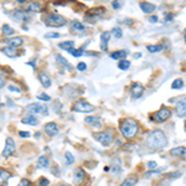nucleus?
<instances>
[{"instance_id":"nucleus-50","label":"nucleus","mask_w":186,"mask_h":186,"mask_svg":"<svg viewBox=\"0 0 186 186\" xmlns=\"http://www.w3.org/2000/svg\"><path fill=\"white\" fill-rule=\"evenodd\" d=\"M4 86H5V81H4V78H3V77L0 76V89H1Z\"/></svg>"},{"instance_id":"nucleus-6","label":"nucleus","mask_w":186,"mask_h":186,"mask_svg":"<svg viewBox=\"0 0 186 186\" xmlns=\"http://www.w3.org/2000/svg\"><path fill=\"white\" fill-rule=\"evenodd\" d=\"M171 117V111H170V108H167V107H161L160 109L155 113V122H158V123H163L165 121H167Z\"/></svg>"},{"instance_id":"nucleus-2","label":"nucleus","mask_w":186,"mask_h":186,"mask_svg":"<svg viewBox=\"0 0 186 186\" xmlns=\"http://www.w3.org/2000/svg\"><path fill=\"white\" fill-rule=\"evenodd\" d=\"M166 135L161 130H154L147 136V145L152 150H160L166 147Z\"/></svg>"},{"instance_id":"nucleus-18","label":"nucleus","mask_w":186,"mask_h":186,"mask_svg":"<svg viewBox=\"0 0 186 186\" xmlns=\"http://www.w3.org/2000/svg\"><path fill=\"white\" fill-rule=\"evenodd\" d=\"M5 44H6L8 46H11V47H19L24 44V40L22 37H10V39H6L5 40Z\"/></svg>"},{"instance_id":"nucleus-53","label":"nucleus","mask_w":186,"mask_h":186,"mask_svg":"<svg viewBox=\"0 0 186 186\" xmlns=\"http://www.w3.org/2000/svg\"><path fill=\"white\" fill-rule=\"evenodd\" d=\"M16 1H17V3H26L27 0H16Z\"/></svg>"},{"instance_id":"nucleus-30","label":"nucleus","mask_w":186,"mask_h":186,"mask_svg":"<svg viewBox=\"0 0 186 186\" xmlns=\"http://www.w3.org/2000/svg\"><path fill=\"white\" fill-rule=\"evenodd\" d=\"M1 32H3V35H5V36H11L13 34H15V30L11 27L10 25H8V24H5V25L1 27Z\"/></svg>"},{"instance_id":"nucleus-11","label":"nucleus","mask_w":186,"mask_h":186,"mask_svg":"<svg viewBox=\"0 0 186 186\" xmlns=\"http://www.w3.org/2000/svg\"><path fill=\"white\" fill-rule=\"evenodd\" d=\"M85 122L91 125V127H93L94 129H101L102 125H103V121L99 118V117H96V116H89V117H86Z\"/></svg>"},{"instance_id":"nucleus-25","label":"nucleus","mask_w":186,"mask_h":186,"mask_svg":"<svg viewBox=\"0 0 186 186\" xmlns=\"http://www.w3.org/2000/svg\"><path fill=\"white\" fill-rule=\"evenodd\" d=\"M128 55V51L125 50H118V51H114L111 53V57L113 60H124Z\"/></svg>"},{"instance_id":"nucleus-46","label":"nucleus","mask_w":186,"mask_h":186,"mask_svg":"<svg viewBox=\"0 0 186 186\" xmlns=\"http://www.w3.org/2000/svg\"><path fill=\"white\" fill-rule=\"evenodd\" d=\"M148 167H149V169H155V167H158V163H157V161H149Z\"/></svg>"},{"instance_id":"nucleus-39","label":"nucleus","mask_w":186,"mask_h":186,"mask_svg":"<svg viewBox=\"0 0 186 186\" xmlns=\"http://www.w3.org/2000/svg\"><path fill=\"white\" fill-rule=\"evenodd\" d=\"M165 176H166V177H169V179H176V177H180V176H181V172L174 171V172H170V174H166Z\"/></svg>"},{"instance_id":"nucleus-21","label":"nucleus","mask_w":186,"mask_h":186,"mask_svg":"<svg viewBox=\"0 0 186 186\" xmlns=\"http://www.w3.org/2000/svg\"><path fill=\"white\" fill-rule=\"evenodd\" d=\"M0 51H1L4 55L8 56V57H16L17 55H19V53H17L16 47H11V46H5Z\"/></svg>"},{"instance_id":"nucleus-22","label":"nucleus","mask_w":186,"mask_h":186,"mask_svg":"<svg viewBox=\"0 0 186 186\" xmlns=\"http://www.w3.org/2000/svg\"><path fill=\"white\" fill-rule=\"evenodd\" d=\"M11 177V172L5 169H0V186H5L8 184V180Z\"/></svg>"},{"instance_id":"nucleus-57","label":"nucleus","mask_w":186,"mask_h":186,"mask_svg":"<svg viewBox=\"0 0 186 186\" xmlns=\"http://www.w3.org/2000/svg\"><path fill=\"white\" fill-rule=\"evenodd\" d=\"M185 32H186V29H185Z\"/></svg>"},{"instance_id":"nucleus-7","label":"nucleus","mask_w":186,"mask_h":186,"mask_svg":"<svg viewBox=\"0 0 186 186\" xmlns=\"http://www.w3.org/2000/svg\"><path fill=\"white\" fill-rule=\"evenodd\" d=\"M10 16L19 22H26L30 19L29 11H25V10H14L10 13Z\"/></svg>"},{"instance_id":"nucleus-35","label":"nucleus","mask_w":186,"mask_h":186,"mask_svg":"<svg viewBox=\"0 0 186 186\" xmlns=\"http://www.w3.org/2000/svg\"><path fill=\"white\" fill-rule=\"evenodd\" d=\"M184 87V81L181 78H177L172 82V85H171V88L172 89H181Z\"/></svg>"},{"instance_id":"nucleus-37","label":"nucleus","mask_w":186,"mask_h":186,"mask_svg":"<svg viewBox=\"0 0 186 186\" xmlns=\"http://www.w3.org/2000/svg\"><path fill=\"white\" fill-rule=\"evenodd\" d=\"M112 34L114 35L116 37H118V39L123 36V31H122V29H121V27H114V29L112 30Z\"/></svg>"},{"instance_id":"nucleus-47","label":"nucleus","mask_w":186,"mask_h":186,"mask_svg":"<svg viewBox=\"0 0 186 186\" xmlns=\"http://www.w3.org/2000/svg\"><path fill=\"white\" fill-rule=\"evenodd\" d=\"M19 135H20L21 138H29V136H30V133H29V131L21 130V131H19Z\"/></svg>"},{"instance_id":"nucleus-10","label":"nucleus","mask_w":186,"mask_h":186,"mask_svg":"<svg viewBox=\"0 0 186 186\" xmlns=\"http://www.w3.org/2000/svg\"><path fill=\"white\" fill-rule=\"evenodd\" d=\"M130 93L133 98H140L144 93V86L139 82H134L130 87Z\"/></svg>"},{"instance_id":"nucleus-32","label":"nucleus","mask_w":186,"mask_h":186,"mask_svg":"<svg viewBox=\"0 0 186 186\" xmlns=\"http://www.w3.org/2000/svg\"><path fill=\"white\" fill-rule=\"evenodd\" d=\"M56 62L60 63L61 66H65V67H67V68H71L70 62H68L63 56H61V55H57V56H56Z\"/></svg>"},{"instance_id":"nucleus-17","label":"nucleus","mask_w":186,"mask_h":186,"mask_svg":"<svg viewBox=\"0 0 186 186\" xmlns=\"http://www.w3.org/2000/svg\"><path fill=\"white\" fill-rule=\"evenodd\" d=\"M87 16L88 17H98L102 14H106V9L103 6H98V8H92L87 10Z\"/></svg>"},{"instance_id":"nucleus-51","label":"nucleus","mask_w":186,"mask_h":186,"mask_svg":"<svg viewBox=\"0 0 186 186\" xmlns=\"http://www.w3.org/2000/svg\"><path fill=\"white\" fill-rule=\"evenodd\" d=\"M27 65H30L31 67H35V63H34V61H30V62H27Z\"/></svg>"},{"instance_id":"nucleus-49","label":"nucleus","mask_w":186,"mask_h":186,"mask_svg":"<svg viewBox=\"0 0 186 186\" xmlns=\"http://www.w3.org/2000/svg\"><path fill=\"white\" fill-rule=\"evenodd\" d=\"M149 21H150V22H157V21H158V16L154 15V16H152V17H149Z\"/></svg>"},{"instance_id":"nucleus-55","label":"nucleus","mask_w":186,"mask_h":186,"mask_svg":"<svg viewBox=\"0 0 186 186\" xmlns=\"http://www.w3.org/2000/svg\"><path fill=\"white\" fill-rule=\"evenodd\" d=\"M185 42H186V35H185Z\"/></svg>"},{"instance_id":"nucleus-19","label":"nucleus","mask_w":186,"mask_h":186,"mask_svg":"<svg viewBox=\"0 0 186 186\" xmlns=\"http://www.w3.org/2000/svg\"><path fill=\"white\" fill-rule=\"evenodd\" d=\"M39 81H40L41 85H42L44 87H46V88L51 86V78L46 72H40L39 73Z\"/></svg>"},{"instance_id":"nucleus-8","label":"nucleus","mask_w":186,"mask_h":186,"mask_svg":"<svg viewBox=\"0 0 186 186\" xmlns=\"http://www.w3.org/2000/svg\"><path fill=\"white\" fill-rule=\"evenodd\" d=\"M15 143L14 140L11 139V138H6V141H5V148H4V150H3V158H9L11 157L14 153H15Z\"/></svg>"},{"instance_id":"nucleus-27","label":"nucleus","mask_w":186,"mask_h":186,"mask_svg":"<svg viewBox=\"0 0 186 186\" xmlns=\"http://www.w3.org/2000/svg\"><path fill=\"white\" fill-rule=\"evenodd\" d=\"M50 165V160L47 157L42 155V157H40L37 159V167H41V169H46V167H49Z\"/></svg>"},{"instance_id":"nucleus-45","label":"nucleus","mask_w":186,"mask_h":186,"mask_svg":"<svg viewBox=\"0 0 186 186\" xmlns=\"http://www.w3.org/2000/svg\"><path fill=\"white\" fill-rule=\"evenodd\" d=\"M8 89H9V91H13V92H16V93H21V91H20V88H19V87H15V86H13V85H10V86H8Z\"/></svg>"},{"instance_id":"nucleus-41","label":"nucleus","mask_w":186,"mask_h":186,"mask_svg":"<svg viewBox=\"0 0 186 186\" xmlns=\"http://www.w3.org/2000/svg\"><path fill=\"white\" fill-rule=\"evenodd\" d=\"M37 99L39 101H45V102H50L51 101V97L47 94H39L37 96Z\"/></svg>"},{"instance_id":"nucleus-28","label":"nucleus","mask_w":186,"mask_h":186,"mask_svg":"<svg viewBox=\"0 0 186 186\" xmlns=\"http://www.w3.org/2000/svg\"><path fill=\"white\" fill-rule=\"evenodd\" d=\"M71 30H72V31H85L86 27H85V25H83L82 22L77 21V20H73L71 22Z\"/></svg>"},{"instance_id":"nucleus-13","label":"nucleus","mask_w":186,"mask_h":186,"mask_svg":"<svg viewBox=\"0 0 186 186\" xmlns=\"http://www.w3.org/2000/svg\"><path fill=\"white\" fill-rule=\"evenodd\" d=\"M27 109L32 113H42V114H49V109H47L46 106H41L40 103H31L29 104Z\"/></svg>"},{"instance_id":"nucleus-20","label":"nucleus","mask_w":186,"mask_h":186,"mask_svg":"<svg viewBox=\"0 0 186 186\" xmlns=\"http://www.w3.org/2000/svg\"><path fill=\"white\" fill-rule=\"evenodd\" d=\"M109 39H111V32L104 31L103 34H101V49L106 51L107 47H108V42H109Z\"/></svg>"},{"instance_id":"nucleus-34","label":"nucleus","mask_w":186,"mask_h":186,"mask_svg":"<svg viewBox=\"0 0 186 186\" xmlns=\"http://www.w3.org/2000/svg\"><path fill=\"white\" fill-rule=\"evenodd\" d=\"M130 67V62L127 61V60H119V63H118V68L122 70V71H127Z\"/></svg>"},{"instance_id":"nucleus-31","label":"nucleus","mask_w":186,"mask_h":186,"mask_svg":"<svg viewBox=\"0 0 186 186\" xmlns=\"http://www.w3.org/2000/svg\"><path fill=\"white\" fill-rule=\"evenodd\" d=\"M163 49H164L163 45H148V46H147V50H148L149 52H150V53H157V52H160Z\"/></svg>"},{"instance_id":"nucleus-3","label":"nucleus","mask_w":186,"mask_h":186,"mask_svg":"<svg viewBox=\"0 0 186 186\" xmlns=\"http://www.w3.org/2000/svg\"><path fill=\"white\" fill-rule=\"evenodd\" d=\"M44 21L47 26H51V27H61L65 24H67L66 17H63L60 14H55V13L47 14L46 16H44Z\"/></svg>"},{"instance_id":"nucleus-42","label":"nucleus","mask_w":186,"mask_h":186,"mask_svg":"<svg viewBox=\"0 0 186 186\" xmlns=\"http://www.w3.org/2000/svg\"><path fill=\"white\" fill-rule=\"evenodd\" d=\"M17 186H32V184H31V181H29L27 179H21L20 184Z\"/></svg>"},{"instance_id":"nucleus-40","label":"nucleus","mask_w":186,"mask_h":186,"mask_svg":"<svg viewBox=\"0 0 186 186\" xmlns=\"http://www.w3.org/2000/svg\"><path fill=\"white\" fill-rule=\"evenodd\" d=\"M45 37L46 39H58L60 37V34H57V32H47L45 35Z\"/></svg>"},{"instance_id":"nucleus-24","label":"nucleus","mask_w":186,"mask_h":186,"mask_svg":"<svg viewBox=\"0 0 186 186\" xmlns=\"http://www.w3.org/2000/svg\"><path fill=\"white\" fill-rule=\"evenodd\" d=\"M21 123L22 124H29V125H36L37 124V118L32 114H27L21 119Z\"/></svg>"},{"instance_id":"nucleus-14","label":"nucleus","mask_w":186,"mask_h":186,"mask_svg":"<svg viewBox=\"0 0 186 186\" xmlns=\"http://www.w3.org/2000/svg\"><path fill=\"white\" fill-rule=\"evenodd\" d=\"M44 129H45V133L49 135V136H51V138L52 136H56L58 134V127H57V124L55 122H50V123L45 124Z\"/></svg>"},{"instance_id":"nucleus-38","label":"nucleus","mask_w":186,"mask_h":186,"mask_svg":"<svg viewBox=\"0 0 186 186\" xmlns=\"http://www.w3.org/2000/svg\"><path fill=\"white\" fill-rule=\"evenodd\" d=\"M122 5H123V0H113V3H112L113 9H116V10L121 9Z\"/></svg>"},{"instance_id":"nucleus-43","label":"nucleus","mask_w":186,"mask_h":186,"mask_svg":"<svg viewBox=\"0 0 186 186\" xmlns=\"http://www.w3.org/2000/svg\"><path fill=\"white\" fill-rule=\"evenodd\" d=\"M49 180H47L46 177H40L39 179V185L40 186H47V185H49Z\"/></svg>"},{"instance_id":"nucleus-16","label":"nucleus","mask_w":186,"mask_h":186,"mask_svg":"<svg viewBox=\"0 0 186 186\" xmlns=\"http://www.w3.org/2000/svg\"><path fill=\"white\" fill-rule=\"evenodd\" d=\"M139 6H140V9H141V11L144 14H152L157 10V6H155L154 4L148 3V1H141L139 4Z\"/></svg>"},{"instance_id":"nucleus-54","label":"nucleus","mask_w":186,"mask_h":186,"mask_svg":"<svg viewBox=\"0 0 186 186\" xmlns=\"http://www.w3.org/2000/svg\"><path fill=\"white\" fill-rule=\"evenodd\" d=\"M60 186H71V185H66V184H63V185H60Z\"/></svg>"},{"instance_id":"nucleus-48","label":"nucleus","mask_w":186,"mask_h":186,"mask_svg":"<svg viewBox=\"0 0 186 186\" xmlns=\"http://www.w3.org/2000/svg\"><path fill=\"white\" fill-rule=\"evenodd\" d=\"M174 19V14H169V15H165V21H171Z\"/></svg>"},{"instance_id":"nucleus-1","label":"nucleus","mask_w":186,"mask_h":186,"mask_svg":"<svg viewBox=\"0 0 186 186\" xmlns=\"http://www.w3.org/2000/svg\"><path fill=\"white\" fill-rule=\"evenodd\" d=\"M119 130H121V133L124 138L133 139L134 136H136L138 131H139V124L133 118H124L119 123Z\"/></svg>"},{"instance_id":"nucleus-23","label":"nucleus","mask_w":186,"mask_h":186,"mask_svg":"<svg viewBox=\"0 0 186 186\" xmlns=\"http://www.w3.org/2000/svg\"><path fill=\"white\" fill-rule=\"evenodd\" d=\"M42 10H44L42 4H40L37 1H31L27 5V11H31V13H40Z\"/></svg>"},{"instance_id":"nucleus-29","label":"nucleus","mask_w":186,"mask_h":186,"mask_svg":"<svg viewBox=\"0 0 186 186\" xmlns=\"http://www.w3.org/2000/svg\"><path fill=\"white\" fill-rule=\"evenodd\" d=\"M58 47H60V49H62V50L68 51V50H71V49H73V47H75V42H73V41H63V42L58 44Z\"/></svg>"},{"instance_id":"nucleus-56","label":"nucleus","mask_w":186,"mask_h":186,"mask_svg":"<svg viewBox=\"0 0 186 186\" xmlns=\"http://www.w3.org/2000/svg\"><path fill=\"white\" fill-rule=\"evenodd\" d=\"M185 130H186V123H185Z\"/></svg>"},{"instance_id":"nucleus-12","label":"nucleus","mask_w":186,"mask_h":186,"mask_svg":"<svg viewBox=\"0 0 186 186\" xmlns=\"http://www.w3.org/2000/svg\"><path fill=\"white\" fill-rule=\"evenodd\" d=\"M86 179V171L82 167H76L73 171V182L76 185H81Z\"/></svg>"},{"instance_id":"nucleus-15","label":"nucleus","mask_w":186,"mask_h":186,"mask_svg":"<svg viewBox=\"0 0 186 186\" xmlns=\"http://www.w3.org/2000/svg\"><path fill=\"white\" fill-rule=\"evenodd\" d=\"M170 155L176 158H181L182 160H186V148L185 147H177V148H172L170 150Z\"/></svg>"},{"instance_id":"nucleus-4","label":"nucleus","mask_w":186,"mask_h":186,"mask_svg":"<svg viewBox=\"0 0 186 186\" xmlns=\"http://www.w3.org/2000/svg\"><path fill=\"white\" fill-rule=\"evenodd\" d=\"M93 136L104 147L111 145L113 139H114V134H113L112 130H106V131H99V133H94Z\"/></svg>"},{"instance_id":"nucleus-52","label":"nucleus","mask_w":186,"mask_h":186,"mask_svg":"<svg viewBox=\"0 0 186 186\" xmlns=\"http://www.w3.org/2000/svg\"><path fill=\"white\" fill-rule=\"evenodd\" d=\"M140 57H141L140 53H138V55H134V58H140Z\"/></svg>"},{"instance_id":"nucleus-44","label":"nucleus","mask_w":186,"mask_h":186,"mask_svg":"<svg viewBox=\"0 0 186 186\" xmlns=\"http://www.w3.org/2000/svg\"><path fill=\"white\" fill-rule=\"evenodd\" d=\"M77 70H78V71H86L87 70V65L85 62H80L78 65H77Z\"/></svg>"},{"instance_id":"nucleus-26","label":"nucleus","mask_w":186,"mask_h":186,"mask_svg":"<svg viewBox=\"0 0 186 186\" xmlns=\"http://www.w3.org/2000/svg\"><path fill=\"white\" fill-rule=\"evenodd\" d=\"M136 182H138V176H136V175H129V176L121 184V186H134Z\"/></svg>"},{"instance_id":"nucleus-33","label":"nucleus","mask_w":186,"mask_h":186,"mask_svg":"<svg viewBox=\"0 0 186 186\" xmlns=\"http://www.w3.org/2000/svg\"><path fill=\"white\" fill-rule=\"evenodd\" d=\"M68 53H71L72 56H75V57H80V56H82L83 53H86L85 52V49H83V47H81V49H71V50H68L67 51Z\"/></svg>"},{"instance_id":"nucleus-36","label":"nucleus","mask_w":186,"mask_h":186,"mask_svg":"<svg viewBox=\"0 0 186 186\" xmlns=\"http://www.w3.org/2000/svg\"><path fill=\"white\" fill-rule=\"evenodd\" d=\"M65 158H66V161H67V164L68 165H72L75 163V157L72 155L70 152H66L65 153Z\"/></svg>"},{"instance_id":"nucleus-5","label":"nucleus","mask_w":186,"mask_h":186,"mask_svg":"<svg viewBox=\"0 0 186 186\" xmlns=\"http://www.w3.org/2000/svg\"><path fill=\"white\" fill-rule=\"evenodd\" d=\"M72 109L76 111V112H81V113H88V112L94 111L96 107L89 103V102L85 101V99H78V101H76L73 103Z\"/></svg>"},{"instance_id":"nucleus-9","label":"nucleus","mask_w":186,"mask_h":186,"mask_svg":"<svg viewBox=\"0 0 186 186\" xmlns=\"http://www.w3.org/2000/svg\"><path fill=\"white\" fill-rule=\"evenodd\" d=\"M175 112H176V114L180 118L186 117V96H185V97H182L181 99L177 101L176 107H175Z\"/></svg>"}]
</instances>
